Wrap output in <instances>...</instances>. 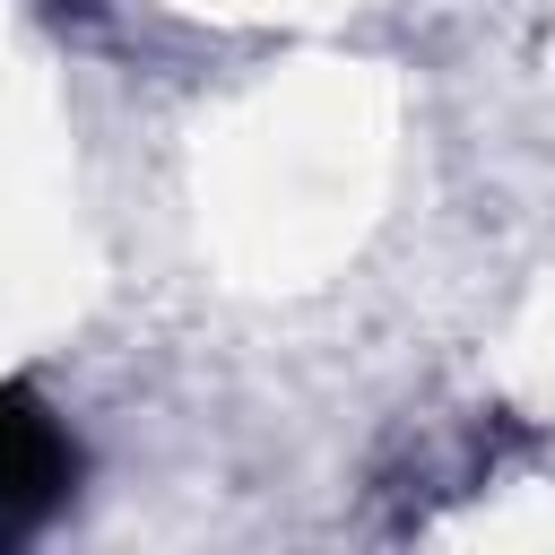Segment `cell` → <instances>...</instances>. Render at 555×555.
Segmentation results:
<instances>
[{
  "label": "cell",
  "mask_w": 555,
  "mask_h": 555,
  "mask_svg": "<svg viewBox=\"0 0 555 555\" xmlns=\"http://www.w3.org/2000/svg\"><path fill=\"white\" fill-rule=\"evenodd\" d=\"M52 9H95V0H52Z\"/></svg>",
  "instance_id": "cell-2"
},
{
  "label": "cell",
  "mask_w": 555,
  "mask_h": 555,
  "mask_svg": "<svg viewBox=\"0 0 555 555\" xmlns=\"http://www.w3.org/2000/svg\"><path fill=\"white\" fill-rule=\"evenodd\" d=\"M69 486H78V442L26 382H0V538H26L35 520H52Z\"/></svg>",
  "instance_id": "cell-1"
}]
</instances>
